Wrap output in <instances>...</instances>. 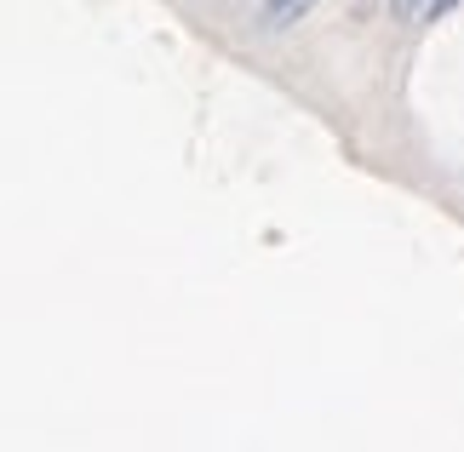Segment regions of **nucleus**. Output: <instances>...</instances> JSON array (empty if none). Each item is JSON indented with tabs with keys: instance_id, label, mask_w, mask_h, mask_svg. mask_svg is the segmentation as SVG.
I'll list each match as a JSON object with an SVG mask.
<instances>
[{
	"instance_id": "2",
	"label": "nucleus",
	"mask_w": 464,
	"mask_h": 452,
	"mask_svg": "<svg viewBox=\"0 0 464 452\" xmlns=\"http://www.w3.org/2000/svg\"><path fill=\"white\" fill-rule=\"evenodd\" d=\"M390 6H396V17H419L424 6H430V0H390Z\"/></svg>"
},
{
	"instance_id": "1",
	"label": "nucleus",
	"mask_w": 464,
	"mask_h": 452,
	"mask_svg": "<svg viewBox=\"0 0 464 452\" xmlns=\"http://www.w3.org/2000/svg\"><path fill=\"white\" fill-rule=\"evenodd\" d=\"M310 6H315V0H270V6H264V29H287V24H298Z\"/></svg>"
},
{
	"instance_id": "3",
	"label": "nucleus",
	"mask_w": 464,
	"mask_h": 452,
	"mask_svg": "<svg viewBox=\"0 0 464 452\" xmlns=\"http://www.w3.org/2000/svg\"><path fill=\"white\" fill-rule=\"evenodd\" d=\"M459 0H430V17H441V12H453Z\"/></svg>"
}]
</instances>
